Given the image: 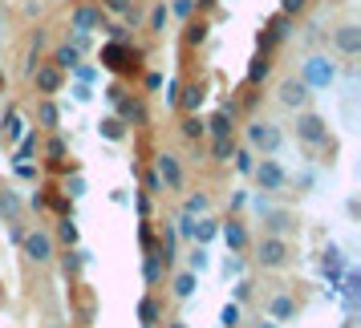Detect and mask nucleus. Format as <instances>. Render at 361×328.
I'll return each instance as SVG.
<instances>
[{"mask_svg":"<svg viewBox=\"0 0 361 328\" xmlns=\"http://www.w3.org/2000/svg\"><path fill=\"white\" fill-rule=\"evenodd\" d=\"M224 272H228V276H244V260H240V251H231V260H228Z\"/></svg>","mask_w":361,"mask_h":328,"instance_id":"obj_36","label":"nucleus"},{"mask_svg":"<svg viewBox=\"0 0 361 328\" xmlns=\"http://www.w3.org/2000/svg\"><path fill=\"white\" fill-rule=\"evenodd\" d=\"M219 235V223L215 219H207V215H199L195 219V227H191V244H199V247H207Z\"/></svg>","mask_w":361,"mask_h":328,"instance_id":"obj_12","label":"nucleus"},{"mask_svg":"<svg viewBox=\"0 0 361 328\" xmlns=\"http://www.w3.org/2000/svg\"><path fill=\"white\" fill-rule=\"evenodd\" d=\"M325 272L333 276V284L341 279V251H337V247H329L325 251Z\"/></svg>","mask_w":361,"mask_h":328,"instance_id":"obj_32","label":"nucleus"},{"mask_svg":"<svg viewBox=\"0 0 361 328\" xmlns=\"http://www.w3.org/2000/svg\"><path fill=\"white\" fill-rule=\"evenodd\" d=\"M118 118L122 122H147V110H142V101H134V98H118Z\"/></svg>","mask_w":361,"mask_h":328,"instance_id":"obj_17","label":"nucleus"},{"mask_svg":"<svg viewBox=\"0 0 361 328\" xmlns=\"http://www.w3.org/2000/svg\"><path fill=\"white\" fill-rule=\"evenodd\" d=\"M106 4H110L114 13H126V8H130V0H106Z\"/></svg>","mask_w":361,"mask_h":328,"instance_id":"obj_46","label":"nucleus"},{"mask_svg":"<svg viewBox=\"0 0 361 328\" xmlns=\"http://www.w3.org/2000/svg\"><path fill=\"white\" fill-rule=\"evenodd\" d=\"M305 101H309V85L300 82V77H288V82L280 85V106H288V110H305Z\"/></svg>","mask_w":361,"mask_h":328,"instance_id":"obj_8","label":"nucleus"},{"mask_svg":"<svg viewBox=\"0 0 361 328\" xmlns=\"http://www.w3.org/2000/svg\"><path fill=\"white\" fill-rule=\"evenodd\" d=\"M284 146V130H280L276 122H252L247 126V150H260V154H280Z\"/></svg>","mask_w":361,"mask_h":328,"instance_id":"obj_1","label":"nucleus"},{"mask_svg":"<svg viewBox=\"0 0 361 328\" xmlns=\"http://www.w3.org/2000/svg\"><path fill=\"white\" fill-rule=\"evenodd\" d=\"M264 77H268V61H256V65L247 69V82H252V85L264 82Z\"/></svg>","mask_w":361,"mask_h":328,"instance_id":"obj_35","label":"nucleus"},{"mask_svg":"<svg viewBox=\"0 0 361 328\" xmlns=\"http://www.w3.org/2000/svg\"><path fill=\"white\" fill-rule=\"evenodd\" d=\"M296 138L300 142H309V146H321L329 138V126L321 114H296Z\"/></svg>","mask_w":361,"mask_h":328,"instance_id":"obj_6","label":"nucleus"},{"mask_svg":"<svg viewBox=\"0 0 361 328\" xmlns=\"http://www.w3.org/2000/svg\"><path fill=\"white\" fill-rule=\"evenodd\" d=\"M300 82L309 85V89H329V85L337 82V65H333L329 57H321V53H317V57H309V61H305V69H300Z\"/></svg>","mask_w":361,"mask_h":328,"instance_id":"obj_2","label":"nucleus"},{"mask_svg":"<svg viewBox=\"0 0 361 328\" xmlns=\"http://www.w3.org/2000/svg\"><path fill=\"white\" fill-rule=\"evenodd\" d=\"M142 279H147L150 288L163 279V256H159V247H150V251H147V263H142Z\"/></svg>","mask_w":361,"mask_h":328,"instance_id":"obj_18","label":"nucleus"},{"mask_svg":"<svg viewBox=\"0 0 361 328\" xmlns=\"http://www.w3.org/2000/svg\"><path fill=\"white\" fill-rule=\"evenodd\" d=\"M268 316L276 320V324H284V320H293L296 316V300L288 292H276L272 300H268Z\"/></svg>","mask_w":361,"mask_h":328,"instance_id":"obj_9","label":"nucleus"},{"mask_svg":"<svg viewBox=\"0 0 361 328\" xmlns=\"http://www.w3.org/2000/svg\"><path fill=\"white\" fill-rule=\"evenodd\" d=\"M203 130H207V122L199 114H187V122H183V138H203Z\"/></svg>","mask_w":361,"mask_h":328,"instance_id":"obj_30","label":"nucleus"},{"mask_svg":"<svg viewBox=\"0 0 361 328\" xmlns=\"http://www.w3.org/2000/svg\"><path fill=\"white\" fill-rule=\"evenodd\" d=\"M78 53H82V49H73V45H61V49L53 53V65H57V69H73V65H78Z\"/></svg>","mask_w":361,"mask_h":328,"instance_id":"obj_27","label":"nucleus"},{"mask_svg":"<svg viewBox=\"0 0 361 328\" xmlns=\"http://www.w3.org/2000/svg\"><path fill=\"white\" fill-rule=\"evenodd\" d=\"M98 8H78V13H73V29H78V33H90V29H94V25H98Z\"/></svg>","mask_w":361,"mask_h":328,"instance_id":"obj_23","label":"nucleus"},{"mask_svg":"<svg viewBox=\"0 0 361 328\" xmlns=\"http://www.w3.org/2000/svg\"><path fill=\"white\" fill-rule=\"evenodd\" d=\"M61 239H66V244H78V227H73V219H61Z\"/></svg>","mask_w":361,"mask_h":328,"instance_id":"obj_38","label":"nucleus"},{"mask_svg":"<svg viewBox=\"0 0 361 328\" xmlns=\"http://www.w3.org/2000/svg\"><path fill=\"white\" fill-rule=\"evenodd\" d=\"M195 288H199V276H195V272H187V267L171 279V292L179 296V300H191V296H195Z\"/></svg>","mask_w":361,"mask_h":328,"instance_id":"obj_15","label":"nucleus"},{"mask_svg":"<svg viewBox=\"0 0 361 328\" xmlns=\"http://www.w3.org/2000/svg\"><path fill=\"white\" fill-rule=\"evenodd\" d=\"M300 4H305V0H284V8H288V13H293V8H300Z\"/></svg>","mask_w":361,"mask_h":328,"instance_id":"obj_48","label":"nucleus"},{"mask_svg":"<svg viewBox=\"0 0 361 328\" xmlns=\"http://www.w3.org/2000/svg\"><path fill=\"white\" fill-rule=\"evenodd\" d=\"M20 207H25V203H20V195H17V191H0V215H4L8 223H17Z\"/></svg>","mask_w":361,"mask_h":328,"instance_id":"obj_19","label":"nucleus"},{"mask_svg":"<svg viewBox=\"0 0 361 328\" xmlns=\"http://www.w3.org/2000/svg\"><path fill=\"white\" fill-rule=\"evenodd\" d=\"M166 328H187V324H183V320H171V324H166Z\"/></svg>","mask_w":361,"mask_h":328,"instance_id":"obj_49","label":"nucleus"},{"mask_svg":"<svg viewBox=\"0 0 361 328\" xmlns=\"http://www.w3.org/2000/svg\"><path fill=\"white\" fill-rule=\"evenodd\" d=\"M102 138L122 142V138H126V122H122V118H106V122H102Z\"/></svg>","mask_w":361,"mask_h":328,"instance_id":"obj_25","label":"nucleus"},{"mask_svg":"<svg viewBox=\"0 0 361 328\" xmlns=\"http://www.w3.org/2000/svg\"><path fill=\"white\" fill-rule=\"evenodd\" d=\"M175 13H179V17H187V13H191V0H175Z\"/></svg>","mask_w":361,"mask_h":328,"instance_id":"obj_47","label":"nucleus"},{"mask_svg":"<svg viewBox=\"0 0 361 328\" xmlns=\"http://www.w3.org/2000/svg\"><path fill=\"white\" fill-rule=\"evenodd\" d=\"M247 296H252V284H247V279H240V284H235V304H244Z\"/></svg>","mask_w":361,"mask_h":328,"instance_id":"obj_40","label":"nucleus"},{"mask_svg":"<svg viewBox=\"0 0 361 328\" xmlns=\"http://www.w3.org/2000/svg\"><path fill=\"white\" fill-rule=\"evenodd\" d=\"M207 247H199L195 244V251H191V256H187V272H195V276H203V272H207Z\"/></svg>","mask_w":361,"mask_h":328,"instance_id":"obj_26","label":"nucleus"},{"mask_svg":"<svg viewBox=\"0 0 361 328\" xmlns=\"http://www.w3.org/2000/svg\"><path fill=\"white\" fill-rule=\"evenodd\" d=\"M212 154L219 158V163H228L231 154H235V142H231V134H228V138H215V142H212Z\"/></svg>","mask_w":361,"mask_h":328,"instance_id":"obj_31","label":"nucleus"},{"mask_svg":"<svg viewBox=\"0 0 361 328\" xmlns=\"http://www.w3.org/2000/svg\"><path fill=\"white\" fill-rule=\"evenodd\" d=\"M163 320V304L154 296H142L138 300V324H159Z\"/></svg>","mask_w":361,"mask_h":328,"instance_id":"obj_16","label":"nucleus"},{"mask_svg":"<svg viewBox=\"0 0 361 328\" xmlns=\"http://www.w3.org/2000/svg\"><path fill=\"white\" fill-rule=\"evenodd\" d=\"M85 260H90V251H69L66 260H61V272H66V276H78Z\"/></svg>","mask_w":361,"mask_h":328,"instance_id":"obj_28","label":"nucleus"},{"mask_svg":"<svg viewBox=\"0 0 361 328\" xmlns=\"http://www.w3.org/2000/svg\"><path fill=\"white\" fill-rule=\"evenodd\" d=\"M33 146H37V134H25V142H20V158H29Z\"/></svg>","mask_w":361,"mask_h":328,"instance_id":"obj_41","label":"nucleus"},{"mask_svg":"<svg viewBox=\"0 0 361 328\" xmlns=\"http://www.w3.org/2000/svg\"><path fill=\"white\" fill-rule=\"evenodd\" d=\"M154 175H159V182H163L166 191H179V187H183V163L175 158V154H159Z\"/></svg>","mask_w":361,"mask_h":328,"instance_id":"obj_7","label":"nucleus"},{"mask_svg":"<svg viewBox=\"0 0 361 328\" xmlns=\"http://www.w3.org/2000/svg\"><path fill=\"white\" fill-rule=\"evenodd\" d=\"M212 134H215V138H228V134H231V114H228V110L212 118Z\"/></svg>","mask_w":361,"mask_h":328,"instance_id":"obj_33","label":"nucleus"},{"mask_svg":"<svg viewBox=\"0 0 361 328\" xmlns=\"http://www.w3.org/2000/svg\"><path fill=\"white\" fill-rule=\"evenodd\" d=\"M203 98H207V94H203L199 85H187V89H179V106L187 110V114H199V106H203Z\"/></svg>","mask_w":361,"mask_h":328,"instance_id":"obj_20","label":"nucleus"},{"mask_svg":"<svg viewBox=\"0 0 361 328\" xmlns=\"http://www.w3.org/2000/svg\"><path fill=\"white\" fill-rule=\"evenodd\" d=\"M219 235H224L228 251H244V247H247V227L240 223V219H228V223L219 227Z\"/></svg>","mask_w":361,"mask_h":328,"instance_id":"obj_11","label":"nucleus"},{"mask_svg":"<svg viewBox=\"0 0 361 328\" xmlns=\"http://www.w3.org/2000/svg\"><path fill=\"white\" fill-rule=\"evenodd\" d=\"M150 25H154V29H163V25H166V8H163V4L154 8V17H150Z\"/></svg>","mask_w":361,"mask_h":328,"instance_id":"obj_45","label":"nucleus"},{"mask_svg":"<svg viewBox=\"0 0 361 328\" xmlns=\"http://www.w3.org/2000/svg\"><path fill=\"white\" fill-rule=\"evenodd\" d=\"M179 89H183V85L175 82V77L166 82V94H163V98H166V106H179Z\"/></svg>","mask_w":361,"mask_h":328,"instance_id":"obj_37","label":"nucleus"},{"mask_svg":"<svg viewBox=\"0 0 361 328\" xmlns=\"http://www.w3.org/2000/svg\"><path fill=\"white\" fill-rule=\"evenodd\" d=\"M256 182H260V191H284V182H288V175H284V166L272 158V154H264L260 163H256Z\"/></svg>","mask_w":361,"mask_h":328,"instance_id":"obj_5","label":"nucleus"},{"mask_svg":"<svg viewBox=\"0 0 361 328\" xmlns=\"http://www.w3.org/2000/svg\"><path fill=\"white\" fill-rule=\"evenodd\" d=\"M106 65L122 69V65H126V49H118V45H110V49H106Z\"/></svg>","mask_w":361,"mask_h":328,"instance_id":"obj_34","label":"nucleus"},{"mask_svg":"<svg viewBox=\"0 0 361 328\" xmlns=\"http://www.w3.org/2000/svg\"><path fill=\"white\" fill-rule=\"evenodd\" d=\"M49 158H66V142H61V138H53L49 142Z\"/></svg>","mask_w":361,"mask_h":328,"instance_id":"obj_42","label":"nucleus"},{"mask_svg":"<svg viewBox=\"0 0 361 328\" xmlns=\"http://www.w3.org/2000/svg\"><path fill=\"white\" fill-rule=\"evenodd\" d=\"M73 98H78V101H90V98H94V89H90V85H73Z\"/></svg>","mask_w":361,"mask_h":328,"instance_id":"obj_44","label":"nucleus"},{"mask_svg":"<svg viewBox=\"0 0 361 328\" xmlns=\"http://www.w3.org/2000/svg\"><path fill=\"white\" fill-rule=\"evenodd\" d=\"M49 328H61V324H49Z\"/></svg>","mask_w":361,"mask_h":328,"instance_id":"obj_51","label":"nucleus"},{"mask_svg":"<svg viewBox=\"0 0 361 328\" xmlns=\"http://www.w3.org/2000/svg\"><path fill=\"white\" fill-rule=\"evenodd\" d=\"M66 191H69V195H73V198H78V195H85V179H82V175H73V179H69V187H66Z\"/></svg>","mask_w":361,"mask_h":328,"instance_id":"obj_39","label":"nucleus"},{"mask_svg":"<svg viewBox=\"0 0 361 328\" xmlns=\"http://www.w3.org/2000/svg\"><path fill=\"white\" fill-rule=\"evenodd\" d=\"M337 49L349 53V57L361 53V29L357 25H341V29H337Z\"/></svg>","mask_w":361,"mask_h":328,"instance_id":"obj_13","label":"nucleus"},{"mask_svg":"<svg viewBox=\"0 0 361 328\" xmlns=\"http://www.w3.org/2000/svg\"><path fill=\"white\" fill-rule=\"evenodd\" d=\"M33 82L41 94H57L61 89V69L57 65H33Z\"/></svg>","mask_w":361,"mask_h":328,"instance_id":"obj_10","label":"nucleus"},{"mask_svg":"<svg viewBox=\"0 0 361 328\" xmlns=\"http://www.w3.org/2000/svg\"><path fill=\"white\" fill-rule=\"evenodd\" d=\"M240 320H244V308H240L235 300H228V304L219 308V324H224V328H235Z\"/></svg>","mask_w":361,"mask_h":328,"instance_id":"obj_24","label":"nucleus"},{"mask_svg":"<svg viewBox=\"0 0 361 328\" xmlns=\"http://www.w3.org/2000/svg\"><path fill=\"white\" fill-rule=\"evenodd\" d=\"M20 244H25V256H29L33 263H49L53 256H57V247H53V235H49V231H41V227L25 231V235H20Z\"/></svg>","mask_w":361,"mask_h":328,"instance_id":"obj_4","label":"nucleus"},{"mask_svg":"<svg viewBox=\"0 0 361 328\" xmlns=\"http://www.w3.org/2000/svg\"><path fill=\"white\" fill-rule=\"evenodd\" d=\"M37 122H41L45 130H57V122H61V114H57V106H53L49 98L41 101V106H37Z\"/></svg>","mask_w":361,"mask_h":328,"instance_id":"obj_21","label":"nucleus"},{"mask_svg":"<svg viewBox=\"0 0 361 328\" xmlns=\"http://www.w3.org/2000/svg\"><path fill=\"white\" fill-rule=\"evenodd\" d=\"M207 211H212V198L203 195V191H199V195H187V203H183V215H195V219H199V215H207Z\"/></svg>","mask_w":361,"mask_h":328,"instance_id":"obj_22","label":"nucleus"},{"mask_svg":"<svg viewBox=\"0 0 361 328\" xmlns=\"http://www.w3.org/2000/svg\"><path fill=\"white\" fill-rule=\"evenodd\" d=\"M147 195H163V182H159V175H147Z\"/></svg>","mask_w":361,"mask_h":328,"instance_id":"obj_43","label":"nucleus"},{"mask_svg":"<svg viewBox=\"0 0 361 328\" xmlns=\"http://www.w3.org/2000/svg\"><path fill=\"white\" fill-rule=\"evenodd\" d=\"M288 239L284 235H264L260 244H256V260H260V267H284L288 263Z\"/></svg>","mask_w":361,"mask_h":328,"instance_id":"obj_3","label":"nucleus"},{"mask_svg":"<svg viewBox=\"0 0 361 328\" xmlns=\"http://www.w3.org/2000/svg\"><path fill=\"white\" fill-rule=\"evenodd\" d=\"M264 227H268V235H288L296 223L288 211H264Z\"/></svg>","mask_w":361,"mask_h":328,"instance_id":"obj_14","label":"nucleus"},{"mask_svg":"<svg viewBox=\"0 0 361 328\" xmlns=\"http://www.w3.org/2000/svg\"><path fill=\"white\" fill-rule=\"evenodd\" d=\"M138 328H154V324H138Z\"/></svg>","mask_w":361,"mask_h":328,"instance_id":"obj_50","label":"nucleus"},{"mask_svg":"<svg viewBox=\"0 0 361 328\" xmlns=\"http://www.w3.org/2000/svg\"><path fill=\"white\" fill-rule=\"evenodd\" d=\"M231 158H235V170H240V175H252V170H256V150H235Z\"/></svg>","mask_w":361,"mask_h":328,"instance_id":"obj_29","label":"nucleus"}]
</instances>
